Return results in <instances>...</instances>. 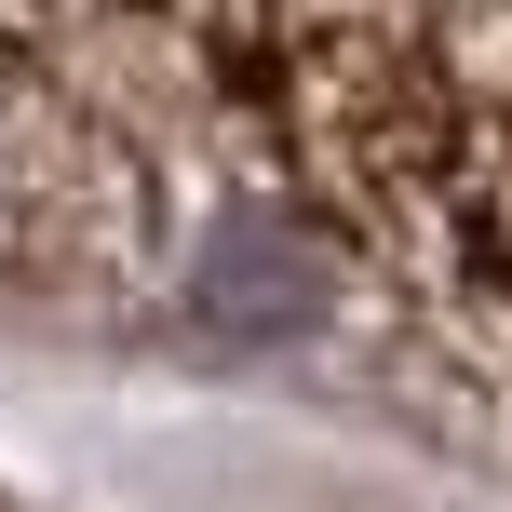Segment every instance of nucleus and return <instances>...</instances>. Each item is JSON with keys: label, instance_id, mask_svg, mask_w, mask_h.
<instances>
[{"label": "nucleus", "instance_id": "f257e3e1", "mask_svg": "<svg viewBox=\"0 0 512 512\" xmlns=\"http://www.w3.org/2000/svg\"><path fill=\"white\" fill-rule=\"evenodd\" d=\"M189 310H203L216 337H256V351H283V337H310L337 310V256L297 243L283 216H230L203 256H189Z\"/></svg>", "mask_w": 512, "mask_h": 512}]
</instances>
